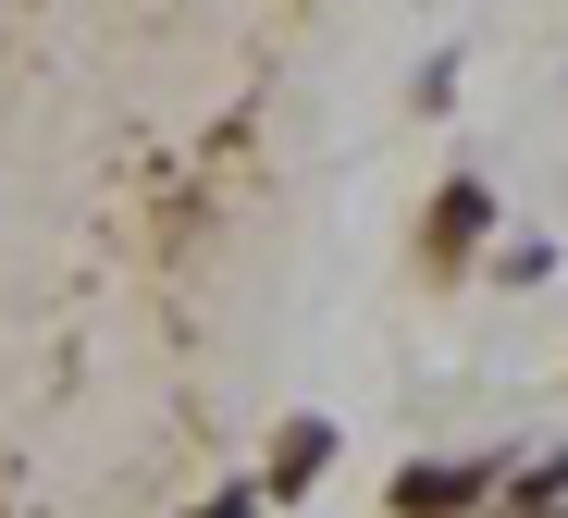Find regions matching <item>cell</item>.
I'll list each match as a JSON object with an SVG mask.
<instances>
[{"label": "cell", "instance_id": "6da1fadb", "mask_svg": "<svg viewBox=\"0 0 568 518\" xmlns=\"http://www.w3.org/2000/svg\"><path fill=\"white\" fill-rule=\"evenodd\" d=\"M495 235V185L483 173H445L433 185V211H420V235H408V272L420 284H469V247Z\"/></svg>", "mask_w": 568, "mask_h": 518}, {"label": "cell", "instance_id": "7a4b0ae2", "mask_svg": "<svg viewBox=\"0 0 568 518\" xmlns=\"http://www.w3.org/2000/svg\"><path fill=\"white\" fill-rule=\"evenodd\" d=\"M495 481H507L495 457H457V469H396V494H384V506H396V518H483V494H495Z\"/></svg>", "mask_w": 568, "mask_h": 518}, {"label": "cell", "instance_id": "3957f363", "mask_svg": "<svg viewBox=\"0 0 568 518\" xmlns=\"http://www.w3.org/2000/svg\"><path fill=\"white\" fill-rule=\"evenodd\" d=\"M322 469H334V420H284L272 433V469H260V506H297Z\"/></svg>", "mask_w": 568, "mask_h": 518}, {"label": "cell", "instance_id": "277c9868", "mask_svg": "<svg viewBox=\"0 0 568 518\" xmlns=\"http://www.w3.org/2000/svg\"><path fill=\"white\" fill-rule=\"evenodd\" d=\"M247 506H260V481H247V494H223V506H211V518H247Z\"/></svg>", "mask_w": 568, "mask_h": 518}]
</instances>
